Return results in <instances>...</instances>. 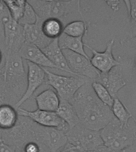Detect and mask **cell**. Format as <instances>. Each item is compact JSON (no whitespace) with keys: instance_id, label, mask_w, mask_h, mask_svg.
I'll return each mask as SVG.
<instances>
[{"instance_id":"34","label":"cell","mask_w":136,"mask_h":152,"mask_svg":"<svg viewBox=\"0 0 136 152\" xmlns=\"http://www.w3.org/2000/svg\"><path fill=\"white\" fill-rule=\"evenodd\" d=\"M120 1L115 0V1H106L107 6L111 8L114 12L118 11L120 8Z\"/></svg>"},{"instance_id":"10","label":"cell","mask_w":136,"mask_h":152,"mask_svg":"<svg viewBox=\"0 0 136 152\" xmlns=\"http://www.w3.org/2000/svg\"><path fill=\"white\" fill-rule=\"evenodd\" d=\"M4 27L5 51L6 53L19 52L21 47L26 43L24 27L12 19L7 18L2 21Z\"/></svg>"},{"instance_id":"1","label":"cell","mask_w":136,"mask_h":152,"mask_svg":"<svg viewBox=\"0 0 136 152\" xmlns=\"http://www.w3.org/2000/svg\"><path fill=\"white\" fill-rule=\"evenodd\" d=\"M70 102L76 110L80 124L91 130L100 132L115 118L112 109L96 97L92 81L81 86Z\"/></svg>"},{"instance_id":"39","label":"cell","mask_w":136,"mask_h":152,"mask_svg":"<svg viewBox=\"0 0 136 152\" xmlns=\"http://www.w3.org/2000/svg\"><path fill=\"white\" fill-rule=\"evenodd\" d=\"M119 152H136V149L132 146V147H128V148H126V149L125 150H123V151H121Z\"/></svg>"},{"instance_id":"6","label":"cell","mask_w":136,"mask_h":152,"mask_svg":"<svg viewBox=\"0 0 136 152\" xmlns=\"http://www.w3.org/2000/svg\"><path fill=\"white\" fill-rule=\"evenodd\" d=\"M45 70V83L57 92L61 99L71 102L72 97L81 86L89 79L76 75H61Z\"/></svg>"},{"instance_id":"9","label":"cell","mask_w":136,"mask_h":152,"mask_svg":"<svg viewBox=\"0 0 136 152\" xmlns=\"http://www.w3.org/2000/svg\"><path fill=\"white\" fill-rule=\"evenodd\" d=\"M62 51L69 69L75 75L88 78L92 82L97 80L100 73L91 64L90 59L69 50Z\"/></svg>"},{"instance_id":"28","label":"cell","mask_w":136,"mask_h":152,"mask_svg":"<svg viewBox=\"0 0 136 152\" xmlns=\"http://www.w3.org/2000/svg\"><path fill=\"white\" fill-rule=\"evenodd\" d=\"M38 18V17L37 14H36L35 10H33L32 6L26 1V7H25L23 15L21 18V19L19 20L18 23L22 26L33 25V24H35L37 22Z\"/></svg>"},{"instance_id":"13","label":"cell","mask_w":136,"mask_h":152,"mask_svg":"<svg viewBox=\"0 0 136 152\" xmlns=\"http://www.w3.org/2000/svg\"><path fill=\"white\" fill-rule=\"evenodd\" d=\"M27 66V78H26V90L21 98L14 105L16 109H20V106L27 102L33 95L35 91L45 83V72L44 68L35 64L26 62Z\"/></svg>"},{"instance_id":"38","label":"cell","mask_w":136,"mask_h":152,"mask_svg":"<svg viewBox=\"0 0 136 152\" xmlns=\"http://www.w3.org/2000/svg\"><path fill=\"white\" fill-rule=\"evenodd\" d=\"M4 64V54L2 50L0 49V67Z\"/></svg>"},{"instance_id":"43","label":"cell","mask_w":136,"mask_h":152,"mask_svg":"<svg viewBox=\"0 0 136 152\" xmlns=\"http://www.w3.org/2000/svg\"><path fill=\"white\" fill-rule=\"evenodd\" d=\"M135 68H136V57H135Z\"/></svg>"},{"instance_id":"27","label":"cell","mask_w":136,"mask_h":152,"mask_svg":"<svg viewBox=\"0 0 136 152\" xmlns=\"http://www.w3.org/2000/svg\"><path fill=\"white\" fill-rule=\"evenodd\" d=\"M128 14L131 37H136V0L124 1Z\"/></svg>"},{"instance_id":"37","label":"cell","mask_w":136,"mask_h":152,"mask_svg":"<svg viewBox=\"0 0 136 152\" xmlns=\"http://www.w3.org/2000/svg\"><path fill=\"white\" fill-rule=\"evenodd\" d=\"M87 152H115V151H112V150L109 149V148H107V147H105L104 145H103V146H101V147H98V148L93 150V151H87Z\"/></svg>"},{"instance_id":"8","label":"cell","mask_w":136,"mask_h":152,"mask_svg":"<svg viewBox=\"0 0 136 152\" xmlns=\"http://www.w3.org/2000/svg\"><path fill=\"white\" fill-rule=\"evenodd\" d=\"M34 140L45 146L50 152H61L68 143L66 135L63 131L46 128L36 124Z\"/></svg>"},{"instance_id":"26","label":"cell","mask_w":136,"mask_h":152,"mask_svg":"<svg viewBox=\"0 0 136 152\" xmlns=\"http://www.w3.org/2000/svg\"><path fill=\"white\" fill-rule=\"evenodd\" d=\"M92 86L98 99L111 109L115 98L111 95L109 91L105 88L104 86H103L101 83L98 82H92Z\"/></svg>"},{"instance_id":"24","label":"cell","mask_w":136,"mask_h":152,"mask_svg":"<svg viewBox=\"0 0 136 152\" xmlns=\"http://www.w3.org/2000/svg\"><path fill=\"white\" fill-rule=\"evenodd\" d=\"M88 27L84 20H76L64 25L63 33L72 37H84L88 32Z\"/></svg>"},{"instance_id":"12","label":"cell","mask_w":136,"mask_h":152,"mask_svg":"<svg viewBox=\"0 0 136 152\" xmlns=\"http://www.w3.org/2000/svg\"><path fill=\"white\" fill-rule=\"evenodd\" d=\"M115 39L113 37L107 42L106 48L103 52H99L90 47L89 45H84L86 48L92 52V57L90 58L91 64L100 73H107L112 68L117 66H120L121 63L115 58L112 49L114 46Z\"/></svg>"},{"instance_id":"19","label":"cell","mask_w":136,"mask_h":152,"mask_svg":"<svg viewBox=\"0 0 136 152\" xmlns=\"http://www.w3.org/2000/svg\"><path fill=\"white\" fill-rule=\"evenodd\" d=\"M84 37H72L62 33L58 38L60 48L61 50H69L71 52H76L80 55H82L86 58L90 59L88 55L84 50V43L83 41Z\"/></svg>"},{"instance_id":"17","label":"cell","mask_w":136,"mask_h":152,"mask_svg":"<svg viewBox=\"0 0 136 152\" xmlns=\"http://www.w3.org/2000/svg\"><path fill=\"white\" fill-rule=\"evenodd\" d=\"M41 50L48 59L57 66V70H61L66 73L70 74V75H75L68 66L65 57L63 54V51L59 46L58 39L52 40L47 47Z\"/></svg>"},{"instance_id":"30","label":"cell","mask_w":136,"mask_h":152,"mask_svg":"<svg viewBox=\"0 0 136 152\" xmlns=\"http://www.w3.org/2000/svg\"><path fill=\"white\" fill-rule=\"evenodd\" d=\"M20 152H50L45 146L37 141H30L27 142Z\"/></svg>"},{"instance_id":"14","label":"cell","mask_w":136,"mask_h":152,"mask_svg":"<svg viewBox=\"0 0 136 152\" xmlns=\"http://www.w3.org/2000/svg\"><path fill=\"white\" fill-rule=\"evenodd\" d=\"M95 82H98L104 86L114 98L118 97L117 95L119 91L126 85V80L124 78L121 65L112 68L107 73H100L99 78Z\"/></svg>"},{"instance_id":"22","label":"cell","mask_w":136,"mask_h":152,"mask_svg":"<svg viewBox=\"0 0 136 152\" xmlns=\"http://www.w3.org/2000/svg\"><path fill=\"white\" fill-rule=\"evenodd\" d=\"M64 24L59 19L48 18L43 20L42 31L45 37L50 38V40L58 39L60 36L63 33Z\"/></svg>"},{"instance_id":"42","label":"cell","mask_w":136,"mask_h":152,"mask_svg":"<svg viewBox=\"0 0 136 152\" xmlns=\"http://www.w3.org/2000/svg\"><path fill=\"white\" fill-rule=\"evenodd\" d=\"M132 119H133L134 122H135V124H136V118H135V117L133 116H132Z\"/></svg>"},{"instance_id":"23","label":"cell","mask_w":136,"mask_h":152,"mask_svg":"<svg viewBox=\"0 0 136 152\" xmlns=\"http://www.w3.org/2000/svg\"><path fill=\"white\" fill-rule=\"evenodd\" d=\"M111 109L114 117L119 121V124L124 127H128L129 121L130 119L132 118L133 115L129 112L128 109L123 104V102L119 100V97L115 98Z\"/></svg>"},{"instance_id":"2","label":"cell","mask_w":136,"mask_h":152,"mask_svg":"<svg viewBox=\"0 0 136 152\" xmlns=\"http://www.w3.org/2000/svg\"><path fill=\"white\" fill-rule=\"evenodd\" d=\"M19 52L4 54L2 78L14 98L15 104L26 92L27 71Z\"/></svg>"},{"instance_id":"29","label":"cell","mask_w":136,"mask_h":152,"mask_svg":"<svg viewBox=\"0 0 136 152\" xmlns=\"http://www.w3.org/2000/svg\"><path fill=\"white\" fill-rule=\"evenodd\" d=\"M3 104L15 105V102L5 83L2 76H0V106Z\"/></svg>"},{"instance_id":"7","label":"cell","mask_w":136,"mask_h":152,"mask_svg":"<svg viewBox=\"0 0 136 152\" xmlns=\"http://www.w3.org/2000/svg\"><path fill=\"white\" fill-rule=\"evenodd\" d=\"M65 135L69 143L83 152L93 151L103 145L100 132L84 128L81 124L69 128Z\"/></svg>"},{"instance_id":"32","label":"cell","mask_w":136,"mask_h":152,"mask_svg":"<svg viewBox=\"0 0 136 152\" xmlns=\"http://www.w3.org/2000/svg\"><path fill=\"white\" fill-rule=\"evenodd\" d=\"M9 17H10V14L7 6L4 3V1L0 0V21L2 22L5 19H7Z\"/></svg>"},{"instance_id":"4","label":"cell","mask_w":136,"mask_h":152,"mask_svg":"<svg viewBox=\"0 0 136 152\" xmlns=\"http://www.w3.org/2000/svg\"><path fill=\"white\" fill-rule=\"evenodd\" d=\"M105 147L115 152H119L132 147L136 141V129L122 126L114 118L106 127L100 131Z\"/></svg>"},{"instance_id":"33","label":"cell","mask_w":136,"mask_h":152,"mask_svg":"<svg viewBox=\"0 0 136 152\" xmlns=\"http://www.w3.org/2000/svg\"><path fill=\"white\" fill-rule=\"evenodd\" d=\"M0 49L2 50L4 54L5 51V36H4V27L2 21H0Z\"/></svg>"},{"instance_id":"35","label":"cell","mask_w":136,"mask_h":152,"mask_svg":"<svg viewBox=\"0 0 136 152\" xmlns=\"http://www.w3.org/2000/svg\"><path fill=\"white\" fill-rule=\"evenodd\" d=\"M61 152H83V151H81V150L79 149V148H77V147H76L75 146H73V145L70 144V143L68 142V143L64 146V148L61 151Z\"/></svg>"},{"instance_id":"11","label":"cell","mask_w":136,"mask_h":152,"mask_svg":"<svg viewBox=\"0 0 136 152\" xmlns=\"http://www.w3.org/2000/svg\"><path fill=\"white\" fill-rule=\"evenodd\" d=\"M18 113L20 116L28 117L37 124L46 128H52L66 132L69 128L64 121L60 118L56 112H47L36 109L29 111L26 109H18Z\"/></svg>"},{"instance_id":"5","label":"cell","mask_w":136,"mask_h":152,"mask_svg":"<svg viewBox=\"0 0 136 152\" xmlns=\"http://www.w3.org/2000/svg\"><path fill=\"white\" fill-rule=\"evenodd\" d=\"M36 123L28 117L19 115L16 124L9 130L0 131L2 141L20 152L23 147L34 140Z\"/></svg>"},{"instance_id":"3","label":"cell","mask_w":136,"mask_h":152,"mask_svg":"<svg viewBox=\"0 0 136 152\" xmlns=\"http://www.w3.org/2000/svg\"><path fill=\"white\" fill-rule=\"evenodd\" d=\"M41 20L48 18L59 19L64 23V19L71 14H78L84 19L81 1H54V0H30L27 1Z\"/></svg>"},{"instance_id":"16","label":"cell","mask_w":136,"mask_h":152,"mask_svg":"<svg viewBox=\"0 0 136 152\" xmlns=\"http://www.w3.org/2000/svg\"><path fill=\"white\" fill-rule=\"evenodd\" d=\"M42 21L43 20L38 18V21L35 24L23 26L26 43L35 45L41 49L47 47L52 40H50L47 37H45L43 33L42 28H41Z\"/></svg>"},{"instance_id":"21","label":"cell","mask_w":136,"mask_h":152,"mask_svg":"<svg viewBox=\"0 0 136 152\" xmlns=\"http://www.w3.org/2000/svg\"><path fill=\"white\" fill-rule=\"evenodd\" d=\"M18 113L11 104L0 106V131L9 130L16 124L18 119Z\"/></svg>"},{"instance_id":"18","label":"cell","mask_w":136,"mask_h":152,"mask_svg":"<svg viewBox=\"0 0 136 152\" xmlns=\"http://www.w3.org/2000/svg\"><path fill=\"white\" fill-rule=\"evenodd\" d=\"M38 109L47 112H57L59 107L61 98L53 89L44 90L35 97Z\"/></svg>"},{"instance_id":"20","label":"cell","mask_w":136,"mask_h":152,"mask_svg":"<svg viewBox=\"0 0 136 152\" xmlns=\"http://www.w3.org/2000/svg\"><path fill=\"white\" fill-rule=\"evenodd\" d=\"M56 113L60 118L65 122L69 128H73L80 124L78 116L71 102L61 99L59 107Z\"/></svg>"},{"instance_id":"36","label":"cell","mask_w":136,"mask_h":152,"mask_svg":"<svg viewBox=\"0 0 136 152\" xmlns=\"http://www.w3.org/2000/svg\"><path fill=\"white\" fill-rule=\"evenodd\" d=\"M0 152H17L14 147H10L5 142L0 145Z\"/></svg>"},{"instance_id":"41","label":"cell","mask_w":136,"mask_h":152,"mask_svg":"<svg viewBox=\"0 0 136 152\" xmlns=\"http://www.w3.org/2000/svg\"><path fill=\"white\" fill-rule=\"evenodd\" d=\"M2 69H3V65H2V66L0 67V76L2 75Z\"/></svg>"},{"instance_id":"25","label":"cell","mask_w":136,"mask_h":152,"mask_svg":"<svg viewBox=\"0 0 136 152\" xmlns=\"http://www.w3.org/2000/svg\"><path fill=\"white\" fill-rule=\"evenodd\" d=\"M3 1L9 10L12 19L18 22L19 20L23 15L26 1H24V0H10V1L3 0Z\"/></svg>"},{"instance_id":"40","label":"cell","mask_w":136,"mask_h":152,"mask_svg":"<svg viewBox=\"0 0 136 152\" xmlns=\"http://www.w3.org/2000/svg\"><path fill=\"white\" fill-rule=\"evenodd\" d=\"M3 141H2V135H1V132H0V145L2 144Z\"/></svg>"},{"instance_id":"31","label":"cell","mask_w":136,"mask_h":152,"mask_svg":"<svg viewBox=\"0 0 136 152\" xmlns=\"http://www.w3.org/2000/svg\"><path fill=\"white\" fill-rule=\"evenodd\" d=\"M121 45L123 47L136 49V37H130L121 40Z\"/></svg>"},{"instance_id":"15","label":"cell","mask_w":136,"mask_h":152,"mask_svg":"<svg viewBox=\"0 0 136 152\" xmlns=\"http://www.w3.org/2000/svg\"><path fill=\"white\" fill-rule=\"evenodd\" d=\"M20 56L26 62L41 66V68H50L57 70V66L48 59L41 48L28 43H25L20 50Z\"/></svg>"}]
</instances>
